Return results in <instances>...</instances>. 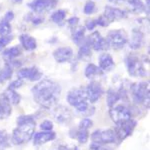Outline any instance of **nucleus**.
I'll return each instance as SVG.
<instances>
[{"mask_svg": "<svg viewBox=\"0 0 150 150\" xmlns=\"http://www.w3.org/2000/svg\"><path fill=\"white\" fill-rule=\"evenodd\" d=\"M56 150H79L74 145H60Z\"/></svg>", "mask_w": 150, "mask_h": 150, "instance_id": "obj_45", "label": "nucleus"}, {"mask_svg": "<svg viewBox=\"0 0 150 150\" xmlns=\"http://www.w3.org/2000/svg\"><path fill=\"white\" fill-rule=\"evenodd\" d=\"M108 1L112 4H121L123 2H125V0H108Z\"/></svg>", "mask_w": 150, "mask_h": 150, "instance_id": "obj_46", "label": "nucleus"}, {"mask_svg": "<svg viewBox=\"0 0 150 150\" xmlns=\"http://www.w3.org/2000/svg\"><path fill=\"white\" fill-rule=\"evenodd\" d=\"M102 15L108 20L110 24L114 21L121 20V19H125L128 16L127 11L122 10V9L118 8V7L106 5L104 7V12Z\"/></svg>", "mask_w": 150, "mask_h": 150, "instance_id": "obj_14", "label": "nucleus"}, {"mask_svg": "<svg viewBox=\"0 0 150 150\" xmlns=\"http://www.w3.org/2000/svg\"><path fill=\"white\" fill-rule=\"evenodd\" d=\"M128 74L131 77H145L147 75L142 59L135 53H129L124 59Z\"/></svg>", "mask_w": 150, "mask_h": 150, "instance_id": "obj_5", "label": "nucleus"}, {"mask_svg": "<svg viewBox=\"0 0 150 150\" xmlns=\"http://www.w3.org/2000/svg\"><path fill=\"white\" fill-rule=\"evenodd\" d=\"M14 68L12 67L9 61L4 62V65L1 69H0V83H4V82L8 81L11 79L12 75H13Z\"/></svg>", "mask_w": 150, "mask_h": 150, "instance_id": "obj_27", "label": "nucleus"}, {"mask_svg": "<svg viewBox=\"0 0 150 150\" xmlns=\"http://www.w3.org/2000/svg\"><path fill=\"white\" fill-rule=\"evenodd\" d=\"M115 63L114 59L111 56L109 53L103 52L99 55L98 58V67L102 70L103 72H110L111 70L114 68Z\"/></svg>", "mask_w": 150, "mask_h": 150, "instance_id": "obj_19", "label": "nucleus"}, {"mask_svg": "<svg viewBox=\"0 0 150 150\" xmlns=\"http://www.w3.org/2000/svg\"><path fill=\"white\" fill-rule=\"evenodd\" d=\"M136 125H137V122L135 121L134 119H132V118H130V119H128V120H125V121H123V122L117 123L114 129L116 141L122 142L126 138H128L133 133V131H134Z\"/></svg>", "mask_w": 150, "mask_h": 150, "instance_id": "obj_7", "label": "nucleus"}, {"mask_svg": "<svg viewBox=\"0 0 150 150\" xmlns=\"http://www.w3.org/2000/svg\"><path fill=\"white\" fill-rule=\"evenodd\" d=\"M14 19V12L7 10L4 16L0 19V36H7L11 34V21Z\"/></svg>", "mask_w": 150, "mask_h": 150, "instance_id": "obj_18", "label": "nucleus"}, {"mask_svg": "<svg viewBox=\"0 0 150 150\" xmlns=\"http://www.w3.org/2000/svg\"><path fill=\"white\" fill-rule=\"evenodd\" d=\"M27 22H31L33 25H39V24H42L44 22V17H43L41 14L38 13H34V12H30V13H27L24 17Z\"/></svg>", "mask_w": 150, "mask_h": 150, "instance_id": "obj_33", "label": "nucleus"}, {"mask_svg": "<svg viewBox=\"0 0 150 150\" xmlns=\"http://www.w3.org/2000/svg\"><path fill=\"white\" fill-rule=\"evenodd\" d=\"M10 145L9 136L5 130H0V150H4Z\"/></svg>", "mask_w": 150, "mask_h": 150, "instance_id": "obj_34", "label": "nucleus"}, {"mask_svg": "<svg viewBox=\"0 0 150 150\" xmlns=\"http://www.w3.org/2000/svg\"><path fill=\"white\" fill-rule=\"evenodd\" d=\"M96 19V23H97V26H101V27H108L110 25V23L108 22V20L106 19L104 16L101 14L100 16H98V18Z\"/></svg>", "mask_w": 150, "mask_h": 150, "instance_id": "obj_42", "label": "nucleus"}, {"mask_svg": "<svg viewBox=\"0 0 150 150\" xmlns=\"http://www.w3.org/2000/svg\"><path fill=\"white\" fill-rule=\"evenodd\" d=\"M109 116L111 120L115 124H117V123L123 122L125 120L132 118V112L125 105L119 104V105H115L113 107L109 108Z\"/></svg>", "mask_w": 150, "mask_h": 150, "instance_id": "obj_9", "label": "nucleus"}, {"mask_svg": "<svg viewBox=\"0 0 150 150\" xmlns=\"http://www.w3.org/2000/svg\"><path fill=\"white\" fill-rule=\"evenodd\" d=\"M92 143L97 144H111L116 142L115 133L113 129H96L90 135Z\"/></svg>", "mask_w": 150, "mask_h": 150, "instance_id": "obj_8", "label": "nucleus"}, {"mask_svg": "<svg viewBox=\"0 0 150 150\" xmlns=\"http://www.w3.org/2000/svg\"><path fill=\"white\" fill-rule=\"evenodd\" d=\"M23 80H21V79L17 78L16 80H13L12 82L9 83L8 87H7V89H10V90H17V89L20 88L21 86L23 85Z\"/></svg>", "mask_w": 150, "mask_h": 150, "instance_id": "obj_40", "label": "nucleus"}, {"mask_svg": "<svg viewBox=\"0 0 150 150\" xmlns=\"http://www.w3.org/2000/svg\"><path fill=\"white\" fill-rule=\"evenodd\" d=\"M40 128L42 131H51L53 129V122L50 120H44V121L41 122Z\"/></svg>", "mask_w": 150, "mask_h": 150, "instance_id": "obj_41", "label": "nucleus"}, {"mask_svg": "<svg viewBox=\"0 0 150 150\" xmlns=\"http://www.w3.org/2000/svg\"><path fill=\"white\" fill-rule=\"evenodd\" d=\"M19 42H20L21 48H23L26 51H34L37 48V41L36 38L33 36L27 34V33H22L18 37Z\"/></svg>", "mask_w": 150, "mask_h": 150, "instance_id": "obj_21", "label": "nucleus"}, {"mask_svg": "<svg viewBox=\"0 0 150 150\" xmlns=\"http://www.w3.org/2000/svg\"><path fill=\"white\" fill-rule=\"evenodd\" d=\"M35 102L44 109H52L57 105L61 94V86L51 79H41L31 89Z\"/></svg>", "mask_w": 150, "mask_h": 150, "instance_id": "obj_1", "label": "nucleus"}, {"mask_svg": "<svg viewBox=\"0 0 150 150\" xmlns=\"http://www.w3.org/2000/svg\"><path fill=\"white\" fill-rule=\"evenodd\" d=\"M85 93L88 102L90 104H94L101 98L104 91L100 82L92 80L90 81V83L87 84V86L85 87Z\"/></svg>", "mask_w": 150, "mask_h": 150, "instance_id": "obj_12", "label": "nucleus"}, {"mask_svg": "<svg viewBox=\"0 0 150 150\" xmlns=\"http://www.w3.org/2000/svg\"><path fill=\"white\" fill-rule=\"evenodd\" d=\"M42 76L43 73L36 66L21 67V68L18 69L17 72V78L21 79V80H28L31 82L41 80Z\"/></svg>", "mask_w": 150, "mask_h": 150, "instance_id": "obj_11", "label": "nucleus"}, {"mask_svg": "<svg viewBox=\"0 0 150 150\" xmlns=\"http://www.w3.org/2000/svg\"><path fill=\"white\" fill-rule=\"evenodd\" d=\"M144 32L140 28H133L131 36L128 39V46L131 50H138L142 47L144 42Z\"/></svg>", "mask_w": 150, "mask_h": 150, "instance_id": "obj_17", "label": "nucleus"}, {"mask_svg": "<svg viewBox=\"0 0 150 150\" xmlns=\"http://www.w3.org/2000/svg\"><path fill=\"white\" fill-rule=\"evenodd\" d=\"M121 95L118 92L117 89L109 88L107 90V92H106V100H107V105L109 108L115 106L116 103L119 100H121Z\"/></svg>", "mask_w": 150, "mask_h": 150, "instance_id": "obj_29", "label": "nucleus"}, {"mask_svg": "<svg viewBox=\"0 0 150 150\" xmlns=\"http://www.w3.org/2000/svg\"><path fill=\"white\" fill-rule=\"evenodd\" d=\"M85 33H86V29L84 26H77L74 30L71 31V38L72 41L75 43L76 45H81L83 43V41L85 40Z\"/></svg>", "mask_w": 150, "mask_h": 150, "instance_id": "obj_26", "label": "nucleus"}, {"mask_svg": "<svg viewBox=\"0 0 150 150\" xmlns=\"http://www.w3.org/2000/svg\"><path fill=\"white\" fill-rule=\"evenodd\" d=\"M21 54H22V48H21V46H18V45L12 46L10 48H6L2 51V57L5 61L16 59Z\"/></svg>", "mask_w": 150, "mask_h": 150, "instance_id": "obj_24", "label": "nucleus"}, {"mask_svg": "<svg viewBox=\"0 0 150 150\" xmlns=\"http://www.w3.org/2000/svg\"><path fill=\"white\" fill-rule=\"evenodd\" d=\"M66 99L69 105L74 107L77 112L85 116L86 118L92 116L95 112V107L93 106V104H90L87 100L85 87L79 86L70 89L67 93Z\"/></svg>", "mask_w": 150, "mask_h": 150, "instance_id": "obj_2", "label": "nucleus"}, {"mask_svg": "<svg viewBox=\"0 0 150 150\" xmlns=\"http://www.w3.org/2000/svg\"><path fill=\"white\" fill-rule=\"evenodd\" d=\"M103 73L104 72L102 70L94 63H88L84 69V75L88 79H93L97 76H101V75H103Z\"/></svg>", "mask_w": 150, "mask_h": 150, "instance_id": "obj_28", "label": "nucleus"}, {"mask_svg": "<svg viewBox=\"0 0 150 150\" xmlns=\"http://www.w3.org/2000/svg\"><path fill=\"white\" fill-rule=\"evenodd\" d=\"M95 9H96V4L93 0H87L84 4V7H83V12L84 14L86 15H91L95 12Z\"/></svg>", "mask_w": 150, "mask_h": 150, "instance_id": "obj_35", "label": "nucleus"}, {"mask_svg": "<svg viewBox=\"0 0 150 150\" xmlns=\"http://www.w3.org/2000/svg\"><path fill=\"white\" fill-rule=\"evenodd\" d=\"M92 55V48L91 45L89 44L88 40L85 37V40L83 41L81 45H79L78 53H77V59L78 60H85L91 57Z\"/></svg>", "mask_w": 150, "mask_h": 150, "instance_id": "obj_25", "label": "nucleus"}, {"mask_svg": "<svg viewBox=\"0 0 150 150\" xmlns=\"http://www.w3.org/2000/svg\"><path fill=\"white\" fill-rule=\"evenodd\" d=\"M127 3L131 7V12L135 14H140L145 12V4L142 0H127Z\"/></svg>", "mask_w": 150, "mask_h": 150, "instance_id": "obj_32", "label": "nucleus"}, {"mask_svg": "<svg viewBox=\"0 0 150 150\" xmlns=\"http://www.w3.org/2000/svg\"><path fill=\"white\" fill-rule=\"evenodd\" d=\"M53 117L59 124H68L72 119V113L66 106L56 105L53 108Z\"/></svg>", "mask_w": 150, "mask_h": 150, "instance_id": "obj_15", "label": "nucleus"}, {"mask_svg": "<svg viewBox=\"0 0 150 150\" xmlns=\"http://www.w3.org/2000/svg\"><path fill=\"white\" fill-rule=\"evenodd\" d=\"M12 112V105L3 94H0V121L8 118Z\"/></svg>", "mask_w": 150, "mask_h": 150, "instance_id": "obj_23", "label": "nucleus"}, {"mask_svg": "<svg viewBox=\"0 0 150 150\" xmlns=\"http://www.w3.org/2000/svg\"><path fill=\"white\" fill-rule=\"evenodd\" d=\"M35 121L24 123V124L17 125V127L12 131L11 142L14 145H21L33 137L35 132Z\"/></svg>", "mask_w": 150, "mask_h": 150, "instance_id": "obj_4", "label": "nucleus"}, {"mask_svg": "<svg viewBox=\"0 0 150 150\" xmlns=\"http://www.w3.org/2000/svg\"><path fill=\"white\" fill-rule=\"evenodd\" d=\"M57 3L58 0H31L27 6L34 13L42 14L54 9Z\"/></svg>", "mask_w": 150, "mask_h": 150, "instance_id": "obj_10", "label": "nucleus"}, {"mask_svg": "<svg viewBox=\"0 0 150 150\" xmlns=\"http://www.w3.org/2000/svg\"><path fill=\"white\" fill-rule=\"evenodd\" d=\"M96 26H97V23H96V19H88V20H86L84 27H85L86 30L93 31L94 29L96 28Z\"/></svg>", "mask_w": 150, "mask_h": 150, "instance_id": "obj_43", "label": "nucleus"}, {"mask_svg": "<svg viewBox=\"0 0 150 150\" xmlns=\"http://www.w3.org/2000/svg\"><path fill=\"white\" fill-rule=\"evenodd\" d=\"M106 40L109 48L113 50L123 49L128 42V35L124 29H112L107 33Z\"/></svg>", "mask_w": 150, "mask_h": 150, "instance_id": "obj_6", "label": "nucleus"}, {"mask_svg": "<svg viewBox=\"0 0 150 150\" xmlns=\"http://www.w3.org/2000/svg\"><path fill=\"white\" fill-rule=\"evenodd\" d=\"M67 25H68V27L70 28V30H74L75 28L77 27V26H79V22H80V19L79 17H77V16H72V17H70L67 19Z\"/></svg>", "mask_w": 150, "mask_h": 150, "instance_id": "obj_38", "label": "nucleus"}, {"mask_svg": "<svg viewBox=\"0 0 150 150\" xmlns=\"http://www.w3.org/2000/svg\"><path fill=\"white\" fill-rule=\"evenodd\" d=\"M93 126V121L90 119V118H83L78 124V128L83 130H89L91 127Z\"/></svg>", "mask_w": 150, "mask_h": 150, "instance_id": "obj_37", "label": "nucleus"}, {"mask_svg": "<svg viewBox=\"0 0 150 150\" xmlns=\"http://www.w3.org/2000/svg\"><path fill=\"white\" fill-rule=\"evenodd\" d=\"M13 3H15V4H20V3H22L23 2V0H11Z\"/></svg>", "mask_w": 150, "mask_h": 150, "instance_id": "obj_47", "label": "nucleus"}, {"mask_svg": "<svg viewBox=\"0 0 150 150\" xmlns=\"http://www.w3.org/2000/svg\"><path fill=\"white\" fill-rule=\"evenodd\" d=\"M52 56L57 63H68L73 59L74 52L68 46L58 47L52 52Z\"/></svg>", "mask_w": 150, "mask_h": 150, "instance_id": "obj_16", "label": "nucleus"}, {"mask_svg": "<svg viewBox=\"0 0 150 150\" xmlns=\"http://www.w3.org/2000/svg\"><path fill=\"white\" fill-rule=\"evenodd\" d=\"M66 15H67V10H65V9H57V10L53 11L51 13L50 20L52 22H54L55 24H57V25L62 26L64 25Z\"/></svg>", "mask_w": 150, "mask_h": 150, "instance_id": "obj_30", "label": "nucleus"}, {"mask_svg": "<svg viewBox=\"0 0 150 150\" xmlns=\"http://www.w3.org/2000/svg\"><path fill=\"white\" fill-rule=\"evenodd\" d=\"M89 149L90 150H112L109 147L105 146L103 144H97V143H91L90 146H89Z\"/></svg>", "mask_w": 150, "mask_h": 150, "instance_id": "obj_44", "label": "nucleus"}, {"mask_svg": "<svg viewBox=\"0 0 150 150\" xmlns=\"http://www.w3.org/2000/svg\"><path fill=\"white\" fill-rule=\"evenodd\" d=\"M130 93H131L133 102L137 105H142L144 108L148 109L150 98L148 82L141 81L138 83H132L130 86Z\"/></svg>", "mask_w": 150, "mask_h": 150, "instance_id": "obj_3", "label": "nucleus"}, {"mask_svg": "<svg viewBox=\"0 0 150 150\" xmlns=\"http://www.w3.org/2000/svg\"><path fill=\"white\" fill-rule=\"evenodd\" d=\"M13 40V36L7 35V36H0V52H2L7 45Z\"/></svg>", "mask_w": 150, "mask_h": 150, "instance_id": "obj_36", "label": "nucleus"}, {"mask_svg": "<svg viewBox=\"0 0 150 150\" xmlns=\"http://www.w3.org/2000/svg\"><path fill=\"white\" fill-rule=\"evenodd\" d=\"M56 138V133L54 131H40L33 135V144L36 146L43 145Z\"/></svg>", "mask_w": 150, "mask_h": 150, "instance_id": "obj_20", "label": "nucleus"}, {"mask_svg": "<svg viewBox=\"0 0 150 150\" xmlns=\"http://www.w3.org/2000/svg\"><path fill=\"white\" fill-rule=\"evenodd\" d=\"M32 121H35L34 116L33 115H21V116H19V117H17L16 123H17V125H20V124H24V123L32 122Z\"/></svg>", "mask_w": 150, "mask_h": 150, "instance_id": "obj_39", "label": "nucleus"}, {"mask_svg": "<svg viewBox=\"0 0 150 150\" xmlns=\"http://www.w3.org/2000/svg\"><path fill=\"white\" fill-rule=\"evenodd\" d=\"M0 69H1V68H0Z\"/></svg>", "mask_w": 150, "mask_h": 150, "instance_id": "obj_48", "label": "nucleus"}, {"mask_svg": "<svg viewBox=\"0 0 150 150\" xmlns=\"http://www.w3.org/2000/svg\"><path fill=\"white\" fill-rule=\"evenodd\" d=\"M69 136L73 139H76L79 143L85 144L86 142L88 141L90 135H89V130H83L77 127V128H74V129L70 130Z\"/></svg>", "mask_w": 150, "mask_h": 150, "instance_id": "obj_22", "label": "nucleus"}, {"mask_svg": "<svg viewBox=\"0 0 150 150\" xmlns=\"http://www.w3.org/2000/svg\"><path fill=\"white\" fill-rule=\"evenodd\" d=\"M86 38L94 51H106V50L109 49L107 40H106L105 37L101 35L99 31H92V33L89 36H87Z\"/></svg>", "mask_w": 150, "mask_h": 150, "instance_id": "obj_13", "label": "nucleus"}, {"mask_svg": "<svg viewBox=\"0 0 150 150\" xmlns=\"http://www.w3.org/2000/svg\"><path fill=\"white\" fill-rule=\"evenodd\" d=\"M5 98L9 101L11 105H18L21 101V95L16 90H10V89H6L4 92H2Z\"/></svg>", "mask_w": 150, "mask_h": 150, "instance_id": "obj_31", "label": "nucleus"}]
</instances>
